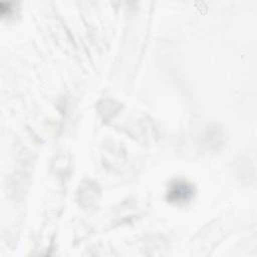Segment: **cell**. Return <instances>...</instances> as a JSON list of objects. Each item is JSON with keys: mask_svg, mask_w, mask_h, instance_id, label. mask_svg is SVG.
<instances>
[{"mask_svg": "<svg viewBox=\"0 0 257 257\" xmlns=\"http://www.w3.org/2000/svg\"><path fill=\"white\" fill-rule=\"evenodd\" d=\"M195 189L191 183L183 179L173 180L167 190L166 199L174 205H186L192 201Z\"/></svg>", "mask_w": 257, "mask_h": 257, "instance_id": "1", "label": "cell"}]
</instances>
